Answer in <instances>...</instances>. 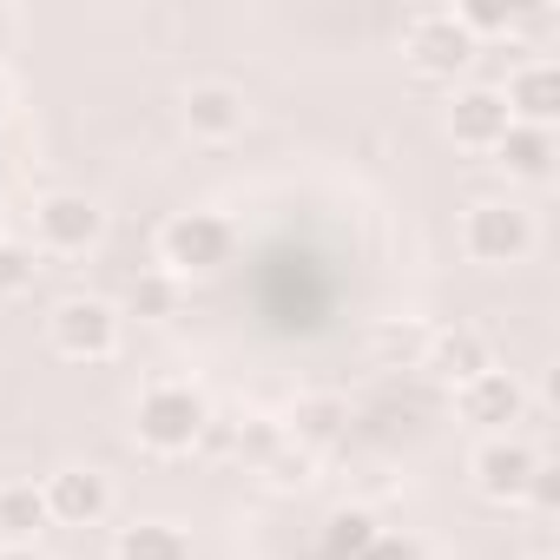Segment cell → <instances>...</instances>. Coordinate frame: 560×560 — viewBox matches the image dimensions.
I'll return each instance as SVG.
<instances>
[{
  "label": "cell",
  "instance_id": "cell-1",
  "mask_svg": "<svg viewBox=\"0 0 560 560\" xmlns=\"http://www.w3.org/2000/svg\"><path fill=\"white\" fill-rule=\"evenodd\" d=\"M132 429H139V442L152 455H185V448L205 442L211 409H205V396L191 383H152L139 396V409H132Z\"/></svg>",
  "mask_w": 560,
  "mask_h": 560
},
{
  "label": "cell",
  "instance_id": "cell-2",
  "mask_svg": "<svg viewBox=\"0 0 560 560\" xmlns=\"http://www.w3.org/2000/svg\"><path fill=\"white\" fill-rule=\"evenodd\" d=\"M237 250V231L231 218L218 211H178L165 231H159V264L165 277H218Z\"/></svg>",
  "mask_w": 560,
  "mask_h": 560
},
{
  "label": "cell",
  "instance_id": "cell-3",
  "mask_svg": "<svg viewBox=\"0 0 560 560\" xmlns=\"http://www.w3.org/2000/svg\"><path fill=\"white\" fill-rule=\"evenodd\" d=\"M462 250L475 257V264H521L527 250H534V211L527 205H514V198H481V205H468V218H462Z\"/></svg>",
  "mask_w": 560,
  "mask_h": 560
},
{
  "label": "cell",
  "instance_id": "cell-4",
  "mask_svg": "<svg viewBox=\"0 0 560 560\" xmlns=\"http://www.w3.org/2000/svg\"><path fill=\"white\" fill-rule=\"evenodd\" d=\"M47 330H54V350L73 357V363H106L119 350V311L106 298H67V304H54Z\"/></svg>",
  "mask_w": 560,
  "mask_h": 560
},
{
  "label": "cell",
  "instance_id": "cell-5",
  "mask_svg": "<svg viewBox=\"0 0 560 560\" xmlns=\"http://www.w3.org/2000/svg\"><path fill=\"white\" fill-rule=\"evenodd\" d=\"M100 231H106V211H100L86 191H47V198L34 205V244L54 250V257H80V250H93Z\"/></svg>",
  "mask_w": 560,
  "mask_h": 560
},
{
  "label": "cell",
  "instance_id": "cell-6",
  "mask_svg": "<svg viewBox=\"0 0 560 560\" xmlns=\"http://www.w3.org/2000/svg\"><path fill=\"white\" fill-rule=\"evenodd\" d=\"M402 54H409V67H416L422 80H455V73L475 60V40L462 34V21H455L448 8H435V14H416V21H409Z\"/></svg>",
  "mask_w": 560,
  "mask_h": 560
},
{
  "label": "cell",
  "instance_id": "cell-7",
  "mask_svg": "<svg viewBox=\"0 0 560 560\" xmlns=\"http://www.w3.org/2000/svg\"><path fill=\"white\" fill-rule=\"evenodd\" d=\"M534 468H540V455H534L527 442H514V435H488V442L475 448V494L494 501V508H514V501H527Z\"/></svg>",
  "mask_w": 560,
  "mask_h": 560
},
{
  "label": "cell",
  "instance_id": "cell-8",
  "mask_svg": "<svg viewBox=\"0 0 560 560\" xmlns=\"http://www.w3.org/2000/svg\"><path fill=\"white\" fill-rule=\"evenodd\" d=\"M455 409H462V422H475V429H488V435H508V429L527 416V389H521L508 370H481V376H468V383L455 389Z\"/></svg>",
  "mask_w": 560,
  "mask_h": 560
},
{
  "label": "cell",
  "instance_id": "cell-9",
  "mask_svg": "<svg viewBox=\"0 0 560 560\" xmlns=\"http://www.w3.org/2000/svg\"><path fill=\"white\" fill-rule=\"evenodd\" d=\"M40 494H47V521H60V527H100L113 514V481L100 468H60V475H47Z\"/></svg>",
  "mask_w": 560,
  "mask_h": 560
},
{
  "label": "cell",
  "instance_id": "cell-10",
  "mask_svg": "<svg viewBox=\"0 0 560 560\" xmlns=\"http://www.w3.org/2000/svg\"><path fill=\"white\" fill-rule=\"evenodd\" d=\"M442 126H448V139H455L462 152H494L514 119H508V106H501V86H462V93L448 100V119H442Z\"/></svg>",
  "mask_w": 560,
  "mask_h": 560
},
{
  "label": "cell",
  "instance_id": "cell-11",
  "mask_svg": "<svg viewBox=\"0 0 560 560\" xmlns=\"http://www.w3.org/2000/svg\"><path fill=\"white\" fill-rule=\"evenodd\" d=\"M501 106H508L514 126H547V132H553V119H560V67H553V60H527V67H514Z\"/></svg>",
  "mask_w": 560,
  "mask_h": 560
},
{
  "label": "cell",
  "instance_id": "cell-12",
  "mask_svg": "<svg viewBox=\"0 0 560 560\" xmlns=\"http://www.w3.org/2000/svg\"><path fill=\"white\" fill-rule=\"evenodd\" d=\"M284 442L291 448H304V455H324V448H337L343 442V429H350V402L343 396H304L284 422Z\"/></svg>",
  "mask_w": 560,
  "mask_h": 560
},
{
  "label": "cell",
  "instance_id": "cell-13",
  "mask_svg": "<svg viewBox=\"0 0 560 560\" xmlns=\"http://www.w3.org/2000/svg\"><path fill=\"white\" fill-rule=\"evenodd\" d=\"M185 132L191 139H237L244 132V93L237 86H224V80H205V86H191L185 93Z\"/></svg>",
  "mask_w": 560,
  "mask_h": 560
},
{
  "label": "cell",
  "instance_id": "cell-14",
  "mask_svg": "<svg viewBox=\"0 0 560 560\" xmlns=\"http://www.w3.org/2000/svg\"><path fill=\"white\" fill-rule=\"evenodd\" d=\"M553 132L547 126H508L501 132V145H494V165L508 172V178H521V185H547L553 178Z\"/></svg>",
  "mask_w": 560,
  "mask_h": 560
},
{
  "label": "cell",
  "instance_id": "cell-15",
  "mask_svg": "<svg viewBox=\"0 0 560 560\" xmlns=\"http://www.w3.org/2000/svg\"><path fill=\"white\" fill-rule=\"evenodd\" d=\"M429 370L442 376V383H468V376H481V370H494V357H488V343H481V330H468V324H455V330H435L429 337Z\"/></svg>",
  "mask_w": 560,
  "mask_h": 560
},
{
  "label": "cell",
  "instance_id": "cell-16",
  "mask_svg": "<svg viewBox=\"0 0 560 560\" xmlns=\"http://www.w3.org/2000/svg\"><path fill=\"white\" fill-rule=\"evenodd\" d=\"M47 527V494L34 481H0V547H34Z\"/></svg>",
  "mask_w": 560,
  "mask_h": 560
},
{
  "label": "cell",
  "instance_id": "cell-17",
  "mask_svg": "<svg viewBox=\"0 0 560 560\" xmlns=\"http://www.w3.org/2000/svg\"><path fill=\"white\" fill-rule=\"evenodd\" d=\"M113 560H191V540L172 521H132V527H119Z\"/></svg>",
  "mask_w": 560,
  "mask_h": 560
},
{
  "label": "cell",
  "instance_id": "cell-18",
  "mask_svg": "<svg viewBox=\"0 0 560 560\" xmlns=\"http://www.w3.org/2000/svg\"><path fill=\"white\" fill-rule=\"evenodd\" d=\"M376 534H383V527H376V521H370L363 508H337V514L324 521V540H317V560H363Z\"/></svg>",
  "mask_w": 560,
  "mask_h": 560
},
{
  "label": "cell",
  "instance_id": "cell-19",
  "mask_svg": "<svg viewBox=\"0 0 560 560\" xmlns=\"http://www.w3.org/2000/svg\"><path fill=\"white\" fill-rule=\"evenodd\" d=\"M126 311L132 317H172L178 311V277H165V270H145V277H132V291H126Z\"/></svg>",
  "mask_w": 560,
  "mask_h": 560
},
{
  "label": "cell",
  "instance_id": "cell-20",
  "mask_svg": "<svg viewBox=\"0 0 560 560\" xmlns=\"http://www.w3.org/2000/svg\"><path fill=\"white\" fill-rule=\"evenodd\" d=\"M448 14L462 21V34H468V40H481V34H508V27L521 21L514 8H501V0H462V8H448Z\"/></svg>",
  "mask_w": 560,
  "mask_h": 560
},
{
  "label": "cell",
  "instance_id": "cell-21",
  "mask_svg": "<svg viewBox=\"0 0 560 560\" xmlns=\"http://www.w3.org/2000/svg\"><path fill=\"white\" fill-rule=\"evenodd\" d=\"M34 244H14V237H0V298H21L34 284Z\"/></svg>",
  "mask_w": 560,
  "mask_h": 560
},
{
  "label": "cell",
  "instance_id": "cell-22",
  "mask_svg": "<svg viewBox=\"0 0 560 560\" xmlns=\"http://www.w3.org/2000/svg\"><path fill=\"white\" fill-rule=\"evenodd\" d=\"M363 560H429V553H422V540H409V534H376Z\"/></svg>",
  "mask_w": 560,
  "mask_h": 560
},
{
  "label": "cell",
  "instance_id": "cell-23",
  "mask_svg": "<svg viewBox=\"0 0 560 560\" xmlns=\"http://www.w3.org/2000/svg\"><path fill=\"white\" fill-rule=\"evenodd\" d=\"M527 501H534V508H553V501H560V481H553V468H547V462L534 468V488H527Z\"/></svg>",
  "mask_w": 560,
  "mask_h": 560
},
{
  "label": "cell",
  "instance_id": "cell-24",
  "mask_svg": "<svg viewBox=\"0 0 560 560\" xmlns=\"http://www.w3.org/2000/svg\"><path fill=\"white\" fill-rule=\"evenodd\" d=\"M0 560H47V553H34V547H0Z\"/></svg>",
  "mask_w": 560,
  "mask_h": 560
},
{
  "label": "cell",
  "instance_id": "cell-25",
  "mask_svg": "<svg viewBox=\"0 0 560 560\" xmlns=\"http://www.w3.org/2000/svg\"><path fill=\"white\" fill-rule=\"evenodd\" d=\"M8 106H14V93H8V80H0V119H8Z\"/></svg>",
  "mask_w": 560,
  "mask_h": 560
}]
</instances>
